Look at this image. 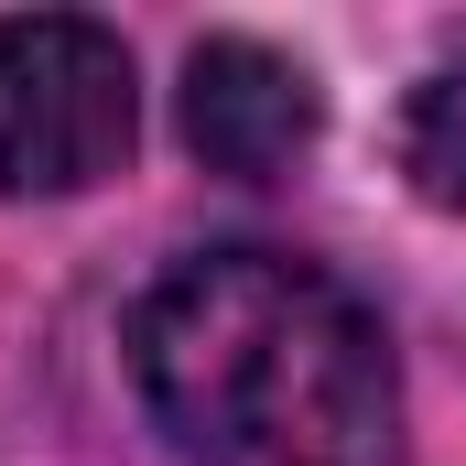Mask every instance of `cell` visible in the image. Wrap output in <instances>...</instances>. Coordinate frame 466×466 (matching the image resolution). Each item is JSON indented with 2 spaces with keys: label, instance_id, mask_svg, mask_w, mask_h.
Returning a JSON list of instances; mask_svg holds the SVG:
<instances>
[{
  "label": "cell",
  "instance_id": "3",
  "mask_svg": "<svg viewBox=\"0 0 466 466\" xmlns=\"http://www.w3.org/2000/svg\"><path fill=\"white\" fill-rule=\"evenodd\" d=\"M174 130L207 174L228 185H271L293 174L315 141H326V87L304 55L260 44V33H207L185 55V87H174Z\"/></svg>",
  "mask_w": 466,
  "mask_h": 466
},
{
  "label": "cell",
  "instance_id": "4",
  "mask_svg": "<svg viewBox=\"0 0 466 466\" xmlns=\"http://www.w3.org/2000/svg\"><path fill=\"white\" fill-rule=\"evenodd\" d=\"M401 185L434 218H466V55H445L401 98Z\"/></svg>",
  "mask_w": 466,
  "mask_h": 466
},
{
  "label": "cell",
  "instance_id": "1",
  "mask_svg": "<svg viewBox=\"0 0 466 466\" xmlns=\"http://www.w3.org/2000/svg\"><path fill=\"white\" fill-rule=\"evenodd\" d=\"M130 390L185 466H390L401 348L304 249H185L130 304Z\"/></svg>",
  "mask_w": 466,
  "mask_h": 466
},
{
  "label": "cell",
  "instance_id": "2",
  "mask_svg": "<svg viewBox=\"0 0 466 466\" xmlns=\"http://www.w3.org/2000/svg\"><path fill=\"white\" fill-rule=\"evenodd\" d=\"M141 76L98 11H0V207H66L130 174Z\"/></svg>",
  "mask_w": 466,
  "mask_h": 466
}]
</instances>
